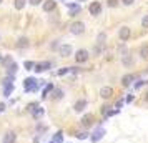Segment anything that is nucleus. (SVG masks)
I'll list each match as a JSON object with an SVG mask.
<instances>
[{
	"instance_id": "1",
	"label": "nucleus",
	"mask_w": 148,
	"mask_h": 143,
	"mask_svg": "<svg viewBox=\"0 0 148 143\" xmlns=\"http://www.w3.org/2000/svg\"><path fill=\"white\" fill-rule=\"evenodd\" d=\"M43 85H45V83H43V80H38V82H37V80H35V78H32V77L23 80V90H25V92H37V90L42 88Z\"/></svg>"
},
{
	"instance_id": "2",
	"label": "nucleus",
	"mask_w": 148,
	"mask_h": 143,
	"mask_svg": "<svg viewBox=\"0 0 148 143\" xmlns=\"http://www.w3.org/2000/svg\"><path fill=\"white\" fill-rule=\"evenodd\" d=\"M88 57H90V53H88L87 50H78L77 53H75V60H77V63H85V62L88 60Z\"/></svg>"
},
{
	"instance_id": "3",
	"label": "nucleus",
	"mask_w": 148,
	"mask_h": 143,
	"mask_svg": "<svg viewBox=\"0 0 148 143\" xmlns=\"http://www.w3.org/2000/svg\"><path fill=\"white\" fill-rule=\"evenodd\" d=\"M103 135H105V128L98 127V128H97V130L93 131V133H92L90 140H92V143H97V142H100L101 138H103Z\"/></svg>"
},
{
	"instance_id": "4",
	"label": "nucleus",
	"mask_w": 148,
	"mask_h": 143,
	"mask_svg": "<svg viewBox=\"0 0 148 143\" xmlns=\"http://www.w3.org/2000/svg\"><path fill=\"white\" fill-rule=\"evenodd\" d=\"M48 68H52V63H50V62H40V63H35L34 70L37 73H42V72H45Z\"/></svg>"
},
{
	"instance_id": "5",
	"label": "nucleus",
	"mask_w": 148,
	"mask_h": 143,
	"mask_svg": "<svg viewBox=\"0 0 148 143\" xmlns=\"http://www.w3.org/2000/svg\"><path fill=\"white\" fill-rule=\"evenodd\" d=\"M83 32H85V23L83 22H77V23L72 25V34L73 35H80Z\"/></svg>"
},
{
	"instance_id": "6",
	"label": "nucleus",
	"mask_w": 148,
	"mask_h": 143,
	"mask_svg": "<svg viewBox=\"0 0 148 143\" xmlns=\"http://www.w3.org/2000/svg\"><path fill=\"white\" fill-rule=\"evenodd\" d=\"M130 35H132V28L128 27H121L120 30H118V37H120V40H128L130 38Z\"/></svg>"
},
{
	"instance_id": "7",
	"label": "nucleus",
	"mask_w": 148,
	"mask_h": 143,
	"mask_svg": "<svg viewBox=\"0 0 148 143\" xmlns=\"http://www.w3.org/2000/svg\"><path fill=\"white\" fill-rule=\"evenodd\" d=\"M87 105H88V102L85 100V98H82V100H78V102H75L73 110L77 112V113H80V112H83V110L87 108Z\"/></svg>"
},
{
	"instance_id": "8",
	"label": "nucleus",
	"mask_w": 148,
	"mask_h": 143,
	"mask_svg": "<svg viewBox=\"0 0 148 143\" xmlns=\"http://www.w3.org/2000/svg\"><path fill=\"white\" fill-rule=\"evenodd\" d=\"M88 10H90V14H92V15H100V12H101V3H100V2H92Z\"/></svg>"
},
{
	"instance_id": "9",
	"label": "nucleus",
	"mask_w": 148,
	"mask_h": 143,
	"mask_svg": "<svg viewBox=\"0 0 148 143\" xmlns=\"http://www.w3.org/2000/svg\"><path fill=\"white\" fill-rule=\"evenodd\" d=\"M93 120H95V116L92 115V113H87V115L80 120V123H82V127H87V128H88V127H92Z\"/></svg>"
},
{
	"instance_id": "10",
	"label": "nucleus",
	"mask_w": 148,
	"mask_h": 143,
	"mask_svg": "<svg viewBox=\"0 0 148 143\" xmlns=\"http://www.w3.org/2000/svg\"><path fill=\"white\" fill-rule=\"evenodd\" d=\"M58 53H60L62 57H70V55L73 53V48L70 47V45H60V48H58Z\"/></svg>"
},
{
	"instance_id": "11",
	"label": "nucleus",
	"mask_w": 148,
	"mask_h": 143,
	"mask_svg": "<svg viewBox=\"0 0 148 143\" xmlns=\"http://www.w3.org/2000/svg\"><path fill=\"white\" fill-rule=\"evenodd\" d=\"M15 140H17L15 131H7V133L3 135V140H2V143H15Z\"/></svg>"
},
{
	"instance_id": "12",
	"label": "nucleus",
	"mask_w": 148,
	"mask_h": 143,
	"mask_svg": "<svg viewBox=\"0 0 148 143\" xmlns=\"http://www.w3.org/2000/svg\"><path fill=\"white\" fill-rule=\"evenodd\" d=\"M135 80V75H132V73H127V75L121 78V83H123V87H130L132 83H133Z\"/></svg>"
},
{
	"instance_id": "13",
	"label": "nucleus",
	"mask_w": 148,
	"mask_h": 143,
	"mask_svg": "<svg viewBox=\"0 0 148 143\" xmlns=\"http://www.w3.org/2000/svg\"><path fill=\"white\" fill-rule=\"evenodd\" d=\"M113 95V90L110 88V87H103L100 90V96L101 98H110V96Z\"/></svg>"
},
{
	"instance_id": "14",
	"label": "nucleus",
	"mask_w": 148,
	"mask_h": 143,
	"mask_svg": "<svg viewBox=\"0 0 148 143\" xmlns=\"http://www.w3.org/2000/svg\"><path fill=\"white\" fill-rule=\"evenodd\" d=\"M68 7H70V15L72 17H75L77 14H80V10H82V7L78 3H68Z\"/></svg>"
},
{
	"instance_id": "15",
	"label": "nucleus",
	"mask_w": 148,
	"mask_h": 143,
	"mask_svg": "<svg viewBox=\"0 0 148 143\" xmlns=\"http://www.w3.org/2000/svg\"><path fill=\"white\" fill-rule=\"evenodd\" d=\"M14 83H5L3 85V96H10L12 95V92H14Z\"/></svg>"
},
{
	"instance_id": "16",
	"label": "nucleus",
	"mask_w": 148,
	"mask_h": 143,
	"mask_svg": "<svg viewBox=\"0 0 148 143\" xmlns=\"http://www.w3.org/2000/svg\"><path fill=\"white\" fill-rule=\"evenodd\" d=\"M17 70H18V65H17L15 62H12V63L7 67V73H8L10 77H14L15 73H17Z\"/></svg>"
},
{
	"instance_id": "17",
	"label": "nucleus",
	"mask_w": 148,
	"mask_h": 143,
	"mask_svg": "<svg viewBox=\"0 0 148 143\" xmlns=\"http://www.w3.org/2000/svg\"><path fill=\"white\" fill-rule=\"evenodd\" d=\"M48 143H63V133H62V131H57V133L53 135V138H52Z\"/></svg>"
},
{
	"instance_id": "18",
	"label": "nucleus",
	"mask_w": 148,
	"mask_h": 143,
	"mask_svg": "<svg viewBox=\"0 0 148 143\" xmlns=\"http://www.w3.org/2000/svg\"><path fill=\"white\" fill-rule=\"evenodd\" d=\"M53 90H55L53 85H52V83H47V85H45V88H43V92H42V96H43V98H47L48 93H50V92H53Z\"/></svg>"
},
{
	"instance_id": "19",
	"label": "nucleus",
	"mask_w": 148,
	"mask_h": 143,
	"mask_svg": "<svg viewBox=\"0 0 148 143\" xmlns=\"http://www.w3.org/2000/svg\"><path fill=\"white\" fill-rule=\"evenodd\" d=\"M53 8H55L53 0H47V2L43 3V10H45V12H50V10H53Z\"/></svg>"
},
{
	"instance_id": "20",
	"label": "nucleus",
	"mask_w": 148,
	"mask_h": 143,
	"mask_svg": "<svg viewBox=\"0 0 148 143\" xmlns=\"http://www.w3.org/2000/svg\"><path fill=\"white\" fill-rule=\"evenodd\" d=\"M43 113H45V110L42 108V107H38V108H35L34 112H32V115H34V118H40V116H43Z\"/></svg>"
},
{
	"instance_id": "21",
	"label": "nucleus",
	"mask_w": 148,
	"mask_h": 143,
	"mask_svg": "<svg viewBox=\"0 0 148 143\" xmlns=\"http://www.w3.org/2000/svg\"><path fill=\"white\" fill-rule=\"evenodd\" d=\"M70 72H73V67H65V68H62V70H58V75L63 77V75H67V73H70Z\"/></svg>"
},
{
	"instance_id": "22",
	"label": "nucleus",
	"mask_w": 148,
	"mask_h": 143,
	"mask_svg": "<svg viewBox=\"0 0 148 143\" xmlns=\"http://www.w3.org/2000/svg\"><path fill=\"white\" fill-rule=\"evenodd\" d=\"M62 96H63V90L55 88V90H53V98H55V100H60Z\"/></svg>"
},
{
	"instance_id": "23",
	"label": "nucleus",
	"mask_w": 148,
	"mask_h": 143,
	"mask_svg": "<svg viewBox=\"0 0 148 143\" xmlns=\"http://www.w3.org/2000/svg\"><path fill=\"white\" fill-rule=\"evenodd\" d=\"M25 2L27 0H15V8L17 10H22V8L25 7Z\"/></svg>"
},
{
	"instance_id": "24",
	"label": "nucleus",
	"mask_w": 148,
	"mask_h": 143,
	"mask_svg": "<svg viewBox=\"0 0 148 143\" xmlns=\"http://www.w3.org/2000/svg\"><path fill=\"white\" fill-rule=\"evenodd\" d=\"M17 47H18V48L28 47V40H27V38H23V37H22L20 40H18V43H17Z\"/></svg>"
},
{
	"instance_id": "25",
	"label": "nucleus",
	"mask_w": 148,
	"mask_h": 143,
	"mask_svg": "<svg viewBox=\"0 0 148 143\" xmlns=\"http://www.w3.org/2000/svg\"><path fill=\"white\" fill-rule=\"evenodd\" d=\"M140 55H141V58H148V45L140 48Z\"/></svg>"
},
{
	"instance_id": "26",
	"label": "nucleus",
	"mask_w": 148,
	"mask_h": 143,
	"mask_svg": "<svg viewBox=\"0 0 148 143\" xmlns=\"http://www.w3.org/2000/svg\"><path fill=\"white\" fill-rule=\"evenodd\" d=\"M38 107H40V105H38V103H28V105H27V110H28V112H30V113H32V112H34V110L35 108H38Z\"/></svg>"
},
{
	"instance_id": "27",
	"label": "nucleus",
	"mask_w": 148,
	"mask_h": 143,
	"mask_svg": "<svg viewBox=\"0 0 148 143\" xmlns=\"http://www.w3.org/2000/svg\"><path fill=\"white\" fill-rule=\"evenodd\" d=\"M34 67H35L34 62H30V60L25 62V70H34Z\"/></svg>"
},
{
	"instance_id": "28",
	"label": "nucleus",
	"mask_w": 148,
	"mask_h": 143,
	"mask_svg": "<svg viewBox=\"0 0 148 143\" xmlns=\"http://www.w3.org/2000/svg\"><path fill=\"white\" fill-rule=\"evenodd\" d=\"M145 83H148V82H145V80H138V82L135 83V88H136V90H140L141 87L145 85Z\"/></svg>"
},
{
	"instance_id": "29",
	"label": "nucleus",
	"mask_w": 148,
	"mask_h": 143,
	"mask_svg": "<svg viewBox=\"0 0 148 143\" xmlns=\"http://www.w3.org/2000/svg\"><path fill=\"white\" fill-rule=\"evenodd\" d=\"M141 25H143V28H148V15H145L141 18Z\"/></svg>"
},
{
	"instance_id": "30",
	"label": "nucleus",
	"mask_w": 148,
	"mask_h": 143,
	"mask_svg": "<svg viewBox=\"0 0 148 143\" xmlns=\"http://www.w3.org/2000/svg\"><path fill=\"white\" fill-rule=\"evenodd\" d=\"M105 38H107V35H105L103 32H101V34L98 35V38H97V42H98V43H103V40H105Z\"/></svg>"
},
{
	"instance_id": "31",
	"label": "nucleus",
	"mask_w": 148,
	"mask_h": 143,
	"mask_svg": "<svg viewBox=\"0 0 148 143\" xmlns=\"http://www.w3.org/2000/svg\"><path fill=\"white\" fill-rule=\"evenodd\" d=\"M77 138H78V140H85V138H88V133H77Z\"/></svg>"
},
{
	"instance_id": "32",
	"label": "nucleus",
	"mask_w": 148,
	"mask_h": 143,
	"mask_svg": "<svg viewBox=\"0 0 148 143\" xmlns=\"http://www.w3.org/2000/svg\"><path fill=\"white\" fill-rule=\"evenodd\" d=\"M123 63H125V65H132V63H133V60H132L130 57H125V58H123Z\"/></svg>"
},
{
	"instance_id": "33",
	"label": "nucleus",
	"mask_w": 148,
	"mask_h": 143,
	"mask_svg": "<svg viewBox=\"0 0 148 143\" xmlns=\"http://www.w3.org/2000/svg\"><path fill=\"white\" fill-rule=\"evenodd\" d=\"M133 100H135V95H132V93H130V95H128L127 98H125V102H127V103H132Z\"/></svg>"
},
{
	"instance_id": "34",
	"label": "nucleus",
	"mask_w": 148,
	"mask_h": 143,
	"mask_svg": "<svg viewBox=\"0 0 148 143\" xmlns=\"http://www.w3.org/2000/svg\"><path fill=\"white\" fill-rule=\"evenodd\" d=\"M123 102H125V100H118V102L115 103V107H116V110H120V108H121V105H123Z\"/></svg>"
},
{
	"instance_id": "35",
	"label": "nucleus",
	"mask_w": 148,
	"mask_h": 143,
	"mask_svg": "<svg viewBox=\"0 0 148 143\" xmlns=\"http://www.w3.org/2000/svg\"><path fill=\"white\" fill-rule=\"evenodd\" d=\"M108 5H110V7H115V5H116V0H108Z\"/></svg>"
},
{
	"instance_id": "36",
	"label": "nucleus",
	"mask_w": 148,
	"mask_h": 143,
	"mask_svg": "<svg viewBox=\"0 0 148 143\" xmlns=\"http://www.w3.org/2000/svg\"><path fill=\"white\" fill-rule=\"evenodd\" d=\"M28 2H30L32 5H38V3H40L42 0H28Z\"/></svg>"
},
{
	"instance_id": "37",
	"label": "nucleus",
	"mask_w": 148,
	"mask_h": 143,
	"mask_svg": "<svg viewBox=\"0 0 148 143\" xmlns=\"http://www.w3.org/2000/svg\"><path fill=\"white\" fill-rule=\"evenodd\" d=\"M121 2H123L125 5H132V3H133L135 0H121Z\"/></svg>"
},
{
	"instance_id": "38",
	"label": "nucleus",
	"mask_w": 148,
	"mask_h": 143,
	"mask_svg": "<svg viewBox=\"0 0 148 143\" xmlns=\"http://www.w3.org/2000/svg\"><path fill=\"white\" fill-rule=\"evenodd\" d=\"M3 110H5V103H0V115L3 113Z\"/></svg>"
},
{
	"instance_id": "39",
	"label": "nucleus",
	"mask_w": 148,
	"mask_h": 143,
	"mask_svg": "<svg viewBox=\"0 0 148 143\" xmlns=\"http://www.w3.org/2000/svg\"><path fill=\"white\" fill-rule=\"evenodd\" d=\"M50 47H52V50H55V48L58 47V42H53V43H52V45H50Z\"/></svg>"
},
{
	"instance_id": "40",
	"label": "nucleus",
	"mask_w": 148,
	"mask_h": 143,
	"mask_svg": "<svg viewBox=\"0 0 148 143\" xmlns=\"http://www.w3.org/2000/svg\"><path fill=\"white\" fill-rule=\"evenodd\" d=\"M147 102H148V93H147Z\"/></svg>"
},
{
	"instance_id": "41",
	"label": "nucleus",
	"mask_w": 148,
	"mask_h": 143,
	"mask_svg": "<svg viewBox=\"0 0 148 143\" xmlns=\"http://www.w3.org/2000/svg\"><path fill=\"white\" fill-rule=\"evenodd\" d=\"M78 2H83V0H78Z\"/></svg>"
},
{
	"instance_id": "42",
	"label": "nucleus",
	"mask_w": 148,
	"mask_h": 143,
	"mask_svg": "<svg viewBox=\"0 0 148 143\" xmlns=\"http://www.w3.org/2000/svg\"><path fill=\"white\" fill-rule=\"evenodd\" d=\"M0 3H2V0H0Z\"/></svg>"
},
{
	"instance_id": "43",
	"label": "nucleus",
	"mask_w": 148,
	"mask_h": 143,
	"mask_svg": "<svg viewBox=\"0 0 148 143\" xmlns=\"http://www.w3.org/2000/svg\"><path fill=\"white\" fill-rule=\"evenodd\" d=\"M0 62H2V58H0Z\"/></svg>"
}]
</instances>
